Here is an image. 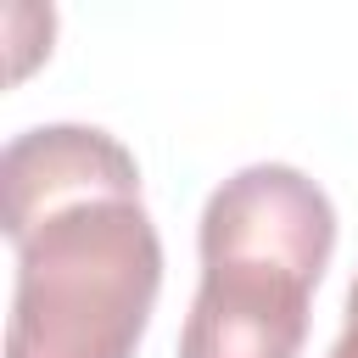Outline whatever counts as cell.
I'll use <instances>...</instances> for the list:
<instances>
[{
    "mask_svg": "<svg viewBox=\"0 0 358 358\" xmlns=\"http://www.w3.org/2000/svg\"><path fill=\"white\" fill-rule=\"evenodd\" d=\"M162 285V241L140 201L95 196L17 246L6 358H134Z\"/></svg>",
    "mask_w": 358,
    "mask_h": 358,
    "instance_id": "6da1fadb",
    "label": "cell"
},
{
    "mask_svg": "<svg viewBox=\"0 0 358 358\" xmlns=\"http://www.w3.org/2000/svg\"><path fill=\"white\" fill-rule=\"evenodd\" d=\"M201 268L207 263H263L319 285L336 252L330 196L285 162H252L224 179L201 207Z\"/></svg>",
    "mask_w": 358,
    "mask_h": 358,
    "instance_id": "7a4b0ae2",
    "label": "cell"
},
{
    "mask_svg": "<svg viewBox=\"0 0 358 358\" xmlns=\"http://www.w3.org/2000/svg\"><path fill=\"white\" fill-rule=\"evenodd\" d=\"M95 196L140 201V168L106 129L45 123L17 134L0 157V224L11 246H22L50 213Z\"/></svg>",
    "mask_w": 358,
    "mask_h": 358,
    "instance_id": "3957f363",
    "label": "cell"
},
{
    "mask_svg": "<svg viewBox=\"0 0 358 358\" xmlns=\"http://www.w3.org/2000/svg\"><path fill=\"white\" fill-rule=\"evenodd\" d=\"M313 285L263 263H207L185 313L179 358H296Z\"/></svg>",
    "mask_w": 358,
    "mask_h": 358,
    "instance_id": "277c9868",
    "label": "cell"
},
{
    "mask_svg": "<svg viewBox=\"0 0 358 358\" xmlns=\"http://www.w3.org/2000/svg\"><path fill=\"white\" fill-rule=\"evenodd\" d=\"M330 358H358V324H341V336H336Z\"/></svg>",
    "mask_w": 358,
    "mask_h": 358,
    "instance_id": "5b68a950",
    "label": "cell"
},
{
    "mask_svg": "<svg viewBox=\"0 0 358 358\" xmlns=\"http://www.w3.org/2000/svg\"><path fill=\"white\" fill-rule=\"evenodd\" d=\"M347 324H358V280H352V291H347Z\"/></svg>",
    "mask_w": 358,
    "mask_h": 358,
    "instance_id": "8992f818",
    "label": "cell"
}]
</instances>
